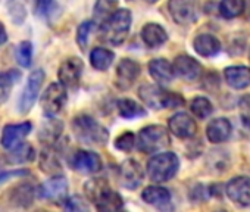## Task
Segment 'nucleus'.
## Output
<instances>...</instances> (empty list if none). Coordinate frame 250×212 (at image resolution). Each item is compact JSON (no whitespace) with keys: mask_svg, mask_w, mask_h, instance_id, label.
Listing matches in <instances>:
<instances>
[{"mask_svg":"<svg viewBox=\"0 0 250 212\" xmlns=\"http://www.w3.org/2000/svg\"><path fill=\"white\" fill-rule=\"evenodd\" d=\"M131 12L128 9H116L113 15H110L100 25L102 40L112 46H119L125 42L131 28Z\"/></svg>","mask_w":250,"mask_h":212,"instance_id":"obj_1","label":"nucleus"},{"mask_svg":"<svg viewBox=\"0 0 250 212\" xmlns=\"http://www.w3.org/2000/svg\"><path fill=\"white\" fill-rule=\"evenodd\" d=\"M72 133L75 139L88 146H103L107 139V130L88 115H78L72 120Z\"/></svg>","mask_w":250,"mask_h":212,"instance_id":"obj_2","label":"nucleus"},{"mask_svg":"<svg viewBox=\"0 0 250 212\" xmlns=\"http://www.w3.org/2000/svg\"><path fill=\"white\" fill-rule=\"evenodd\" d=\"M139 96L143 103L152 109H165V108H177L184 103V99L180 94L164 90L155 84H143L139 88Z\"/></svg>","mask_w":250,"mask_h":212,"instance_id":"obj_3","label":"nucleus"},{"mask_svg":"<svg viewBox=\"0 0 250 212\" xmlns=\"http://www.w3.org/2000/svg\"><path fill=\"white\" fill-rule=\"evenodd\" d=\"M180 161L172 152H162L152 156L147 162V174L152 181L164 183L171 180L178 171Z\"/></svg>","mask_w":250,"mask_h":212,"instance_id":"obj_4","label":"nucleus"},{"mask_svg":"<svg viewBox=\"0 0 250 212\" xmlns=\"http://www.w3.org/2000/svg\"><path fill=\"white\" fill-rule=\"evenodd\" d=\"M169 145L168 130L162 126H149L145 127L137 137V148L145 153H156L158 150L165 149Z\"/></svg>","mask_w":250,"mask_h":212,"instance_id":"obj_5","label":"nucleus"},{"mask_svg":"<svg viewBox=\"0 0 250 212\" xmlns=\"http://www.w3.org/2000/svg\"><path fill=\"white\" fill-rule=\"evenodd\" d=\"M66 87L62 83H52L42 96V109L47 118L56 117L66 103Z\"/></svg>","mask_w":250,"mask_h":212,"instance_id":"obj_6","label":"nucleus"},{"mask_svg":"<svg viewBox=\"0 0 250 212\" xmlns=\"http://www.w3.org/2000/svg\"><path fill=\"white\" fill-rule=\"evenodd\" d=\"M169 14L177 24L187 25L197 21L200 14L199 0H169Z\"/></svg>","mask_w":250,"mask_h":212,"instance_id":"obj_7","label":"nucleus"},{"mask_svg":"<svg viewBox=\"0 0 250 212\" xmlns=\"http://www.w3.org/2000/svg\"><path fill=\"white\" fill-rule=\"evenodd\" d=\"M43 81H44V71L43 69H34L30 74L27 84L22 90V94L18 100V111L21 114H27L31 111V108L34 106V103L39 97Z\"/></svg>","mask_w":250,"mask_h":212,"instance_id":"obj_8","label":"nucleus"},{"mask_svg":"<svg viewBox=\"0 0 250 212\" xmlns=\"http://www.w3.org/2000/svg\"><path fill=\"white\" fill-rule=\"evenodd\" d=\"M3 196L6 197V200H0L5 203L3 208H28L34 202L36 187L31 183H22L12 187Z\"/></svg>","mask_w":250,"mask_h":212,"instance_id":"obj_9","label":"nucleus"},{"mask_svg":"<svg viewBox=\"0 0 250 212\" xmlns=\"http://www.w3.org/2000/svg\"><path fill=\"white\" fill-rule=\"evenodd\" d=\"M143 177H145V171L142 165L134 159H127L119 165L118 178H119V184L125 189L128 190L137 189L142 184Z\"/></svg>","mask_w":250,"mask_h":212,"instance_id":"obj_10","label":"nucleus"},{"mask_svg":"<svg viewBox=\"0 0 250 212\" xmlns=\"http://www.w3.org/2000/svg\"><path fill=\"white\" fill-rule=\"evenodd\" d=\"M83 71H84V62L80 58L77 56L68 58L59 66V71H58L59 83H62L66 88H72L78 85Z\"/></svg>","mask_w":250,"mask_h":212,"instance_id":"obj_11","label":"nucleus"},{"mask_svg":"<svg viewBox=\"0 0 250 212\" xmlns=\"http://www.w3.org/2000/svg\"><path fill=\"white\" fill-rule=\"evenodd\" d=\"M39 196L42 199L50 200V202H61L65 200L68 193V181L63 175L56 174L52 178L46 180L39 189Z\"/></svg>","mask_w":250,"mask_h":212,"instance_id":"obj_12","label":"nucleus"},{"mask_svg":"<svg viewBox=\"0 0 250 212\" xmlns=\"http://www.w3.org/2000/svg\"><path fill=\"white\" fill-rule=\"evenodd\" d=\"M33 130V124L30 121H24L20 124H8L3 127L2 137H0V145L3 149L11 150L17 145H20Z\"/></svg>","mask_w":250,"mask_h":212,"instance_id":"obj_13","label":"nucleus"},{"mask_svg":"<svg viewBox=\"0 0 250 212\" xmlns=\"http://www.w3.org/2000/svg\"><path fill=\"white\" fill-rule=\"evenodd\" d=\"M227 196L240 206L250 205V177H235L228 181L225 187Z\"/></svg>","mask_w":250,"mask_h":212,"instance_id":"obj_14","label":"nucleus"},{"mask_svg":"<svg viewBox=\"0 0 250 212\" xmlns=\"http://www.w3.org/2000/svg\"><path fill=\"white\" fill-rule=\"evenodd\" d=\"M71 167L84 174H94L102 168V159L90 150H77L71 158Z\"/></svg>","mask_w":250,"mask_h":212,"instance_id":"obj_15","label":"nucleus"},{"mask_svg":"<svg viewBox=\"0 0 250 212\" xmlns=\"http://www.w3.org/2000/svg\"><path fill=\"white\" fill-rule=\"evenodd\" d=\"M168 128L178 139H190L196 134L197 130L194 120L184 112H178L174 117H171L168 123Z\"/></svg>","mask_w":250,"mask_h":212,"instance_id":"obj_16","label":"nucleus"},{"mask_svg":"<svg viewBox=\"0 0 250 212\" xmlns=\"http://www.w3.org/2000/svg\"><path fill=\"white\" fill-rule=\"evenodd\" d=\"M172 66H174L175 75H178L180 78L187 80V81H193V80L199 78V75L202 74V65L196 59H193L191 56H187V55L177 56Z\"/></svg>","mask_w":250,"mask_h":212,"instance_id":"obj_17","label":"nucleus"},{"mask_svg":"<svg viewBox=\"0 0 250 212\" xmlns=\"http://www.w3.org/2000/svg\"><path fill=\"white\" fill-rule=\"evenodd\" d=\"M140 75V65L131 59H122L116 66V78L118 85L121 88H128Z\"/></svg>","mask_w":250,"mask_h":212,"instance_id":"obj_18","label":"nucleus"},{"mask_svg":"<svg viewBox=\"0 0 250 212\" xmlns=\"http://www.w3.org/2000/svg\"><path fill=\"white\" fill-rule=\"evenodd\" d=\"M224 77L225 83L235 90H241L250 85V68L247 66H228L224 71Z\"/></svg>","mask_w":250,"mask_h":212,"instance_id":"obj_19","label":"nucleus"},{"mask_svg":"<svg viewBox=\"0 0 250 212\" xmlns=\"http://www.w3.org/2000/svg\"><path fill=\"white\" fill-rule=\"evenodd\" d=\"M149 74L159 84H168L175 77L174 66L168 61L161 59V58L159 59H153V61L149 62Z\"/></svg>","mask_w":250,"mask_h":212,"instance_id":"obj_20","label":"nucleus"},{"mask_svg":"<svg viewBox=\"0 0 250 212\" xmlns=\"http://www.w3.org/2000/svg\"><path fill=\"white\" fill-rule=\"evenodd\" d=\"M231 134V124L227 118H216L209 123L206 128V136L212 143H222Z\"/></svg>","mask_w":250,"mask_h":212,"instance_id":"obj_21","label":"nucleus"},{"mask_svg":"<svg viewBox=\"0 0 250 212\" xmlns=\"http://www.w3.org/2000/svg\"><path fill=\"white\" fill-rule=\"evenodd\" d=\"M194 50L203 58H212L221 50V43L210 34H200L193 42Z\"/></svg>","mask_w":250,"mask_h":212,"instance_id":"obj_22","label":"nucleus"},{"mask_svg":"<svg viewBox=\"0 0 250 212\" xmlns=\"http://www.w3.org/2000/svg\"><path fill=\"white\" fill-rule=\"evenodd\" d=\"M167 31L159 24H146L142 30V40L149 47H159L167 42Z\"/></svg>","mask_w":250,"mask_h":212,"instance_id":"obj_23","label":"nucleus"},{"mask_svg":"<svg viewBox=\"0 0 250 212\" xmlns=\"http://www.w3.org/2000/svg\"><path fill=\"white\" fill-rule=\"evenodd\" d=\"M112 189L109 187V183L104 180V178H100V177H96V178H91L88 180L85 184H84V193H85V197L93 202L94 205L107 193L110 191Z\"/></svg>","mask_w":250,"mask_h":212,"instance_id":"obj_24","label":"nucleus"},{"mask_svg":"<svg viewBox=\"0 0 250 212\" xmlns=\"http://www.w3.org/2000/svg\"><path fill=\"white\" fill-rule=\"evenodd\" d=\"M62 128H63L62 123L58 121L55 117H52L42 126L40 133H39V139L42 140V143H46L50 146L52 143H55L59 139V136L62 134Z\"/></svg>","mask_w":250,"mask_h":212,"instance_id":"obj_25","label":"nucleus"},{"mask_svg":"<svg viewBox=\"0 0 250 212\" xmlns=\"http://www.w3.org/2000/svg\"><path fill=\"white\" fill-rule=\"evenodd\" d=\"M142 199L149 203V205H155V206H162L167 205L171 200V193L169 190H167L165 187H159V186H149L143 190L142 193Z\"/></svg>","mask_w":250,"mask_h":212,"instance_id":"obj_26","label":"nucleus"},{"mask_svg":"<svg viewBox=\"0 0 250 212\" xmlns=\"http://www.w3.org/2000/svg\"><path fill=\"white\" fill-rule=\"evenodd\" d=\"M40 170L44 171L46 174H50V175H56V174H59L62 171V165H61L59 156H58V153L50 146H47L44 150H42V155H40Z\"/></svg>","mask_w":250,"mask_h":212,"instance_id":"obj_27","label":"nucleus"},{"mask_svg":"<svg viewBox=\"0 0 250 212\" xmlns=\"http://www.w3.org/2000/svg\"><path fill=\"white\" fill-rule=\"evenodd\" d=\"M8 159L12 162V164H27V162H31L36 159V152H34V148L28 143H20L17 145L15 148L11 149L9 152V156Z\"/></svg>","mask_w":250,"mask_h":212,"instance_id":"obj_28","label":"nucleus"},{"mask_svg":"<svg viewBox=\"0 0 250 212\" xmlns=\"http://www.w3.org/2000/svg\"><path fill=\"white\" fill-rule=\"evenodd\" d=\"M115 59V55L113 52L107 50V49H103V47H96L91 50L90 53V62H91V66L97 71H104L107 69L112 62Z\"/></svg>","mask_w":250,"mask_h":212,"instance_id":"obj_29","label":"nucleus"},{"mask_svg":"<svg viewBox=\"0 0 250 212\" xmlns=\"http://www.w3.org/2000/svg\"><path fill=\"white\" fill-rule=\"evenodd\" d=\"M118 112L125 120H134V118L146 115V111H145L143 106H140L139 103H136L131 99H122V100H119V103H118Z\"/></svg>","mask_w":250,"mask_h":212,"instance_id":"obj_30","label":"nucleus"},{"mask_svg":"<svg viewBox=\"0 0 250 212\" xmlns=\"http://www.w3.org/2000/svg\"><path fill=\"white\" fill-rule=\"evenodd\" d=\"M21 77H22V72L18 69H9L0 74V102L8 99L12 87L21 80Z\"/></svg>","mask_w":250,"mask_h":212,"instance_id":"obj_31","label":"nucleus"},{"mask_svg":"<svg viewBox=\"0 0 250 212\" xmlns=\"http://www.w3.org/2000/svg\"><path fill=\"white\" fill-rule=\"evenodd\" d=\"M118 8V0H97L94 5V21L103 24Z\"/></svg>","mask_w":250,"mask_h":212,"instance_id":"obj_32","label":"nucleus"},{"mask_svg":"<svg viewBox=\"0 0 250 212\" xmlns=\"http://www.w3.org/2000/svg\"><path fill=\"white\" fill-rule=\"evenodd\" d=\"M6 5L12 22L21 25L27 18V0H6Z\"/></svg>","mask_w":250,"mask_h":212,"instance_id":"obj_33","label":"nucleus"},{"mask_svg":"<svg viewBox=\"0 0 250 212\" xmlns=\"http://www.w3.org/2000/svg\"><path fill=\"white\" fill-rule=\"evenodd\" d=\"M244 0H221L219 12L224 18L232 20L243 14L244 11Z\"/></svg>","mask_w":250,"mask_h":212,"instance_id":"obj_34","label":"nucleus"},{"mask_svg":"<svg viewBox=\"0 0 250 212\" xmlns=\"http://www.w3.org/2000/svg\"><path fill=\"white\" fill-rule=\"evenodd\" d=\"M122 197L116 193V191H113V190H110V191H107L97 203H96V208L99 209V211H118V209H121L122 208Z\"/></svg>","mask_w":250,"mask_h":212,"instance_id":"obj_35","label":"nucleus"},{"mask_svg":"<svg viewBox=\"0 0 250 212\" xmlns=\"http://www.w3.org/2000/svg\"><path fill=\"white\" fill-rule=\"evenodd\" d=\"M190 109H191L193 115H196L200 120H205V118L212 115L213 106H212V103L206 97H196V99L191 100Z\"/></svg>","mask_w":250,"mask_h":212,"instance_id":"obj_36","label":"nucleus"},{"mask_svg":"<svg viewBox=\"0 0 250 212\" xmlns=\"http://www.w3.org/2000/svg\"><path fill=\"white\" fill-rule=\"evenodd\" d=\"M15 59H17V62H18L22 68L31 66V62H33V43L28 42V40L21 42V43L17 46Z\"/></svg>","mask_w":250,"mask_h":212,"instance_id":"obj_37","label":"nucleus"},{"mask_svg":"<svg viewBox=\"0 0 250 212\" xmlns=\"http://www.w3.org/2000/svg\"><path fill=\"white\" fill-rule=\"evenodd\" d=\"M58 11L56 0H34V12L42 20H50Z\"/></svg>","mask_w":250,"mask_h":212,"instance_id":"obj_38","label":"nucleus"},{"mask_svg":"<svg viewBox=\"0 0 250 212\" xmlns=\"http://www.w3.org/2000/svg\"><path fill=\"white\" fill-rule=\"evenodd\" d=\"M94 30V22L93 21H84L78 30H77V43L81 49H85L87 46V42H88V37H90V33Z\"/></svg>","mask_w":250,"mask_h":212,"instance_id":"obj_39","label":"nucleus"},{"mask_svg":"<svg viewBox=\"0 0 250 212\" xmlns=\"http://www.w3.org/2000/svg\"><path fill=\"white\" fill-rule=\"evenodd\" d=\"M238 112L241 123L246 128H250V96L246 94L238 102Z\"/></svg>","mask_w":250,"mask_h":212,"instance_id":"obj_40","label":"nucleus"},{"mask_svg":"<svg viewBox=\"0 0 250 212\" xmlns=\"http://www.w3.org/2000/svg\"><path fill=\"white\" fill-rule=\"evenodd\" d=\"M134 134L133 133H124L122 136H119L115 142V146L116 149L119 150H124V152H130L133 148H134Z\"/></svg>","mask_w":250,"mask_h":212,"instance_id":"obj_41","label":"nucleus"},{"mask_svg":"<svg viewBox=\"0 0 250 212\" xmlns=\"http://www.w3.org/2000/svg\"><path fill=\"white\" fill-rule=\"evenodd\" d=\"M65 208L69 209V211H87L88 209L85 202L78 196H74V197L68 199L66 203H65Z\"/></svg>","mask_w":250,"mask_h":212,"instance_id":"obj_42","label":"nucleus"},{"mask_svg":"<svg viewBox=\"0 0 250 212\" xmlns=\"http://www.w3.org/2000/svg\"><path fill=\"white\" fill-rule=\"evenodd\" d=\"M28 171L27 170H15V171H8V172H2L0 174V183H3L5 180H9L11 177H17V175H27Z\"/></svg>","mask_w":250,"mask_h":212,"instance_id":"obj_43","label":"nucleus"},{"mask_svg":"<svg viewBox=\"0 0 250 212\" xmlns=\"http://www.w3.org/2000/svg\"><path fill=\"white\" fill-rule=\"evenodd\" d=\"M8 42V33H6V28L5 25L0 22V46L5 44Z\"/></svg>","mask_w":250,"mask_h":212,"instance_id":"obj_44","label":"nucleus"},{"mask_svg":"<svg viewBox=\"0 0 250 212\" xmlns=\"http://www.w3.org/2000/svg\"><path fill=\"white\" fill-rule=\"evenodd\" d=\"M146 2H149V3H155V2H158V0H146Z\"/></svg>","mask_w":250,"mask_h":212,"instance_id":"obj_45","label":"nucleus"}]
</instances>
